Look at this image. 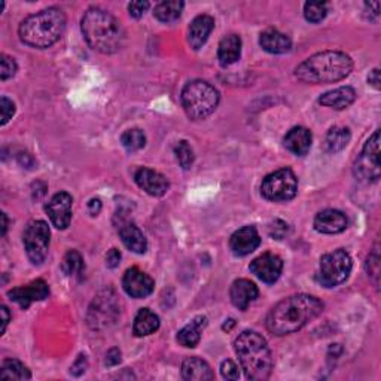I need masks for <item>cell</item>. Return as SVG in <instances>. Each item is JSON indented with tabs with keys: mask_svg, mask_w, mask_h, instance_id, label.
<instances>
[{
	"mask_svg": "<svg viewBox=\"0 0 381 381\" xmlns=\"http://www.w3.org/2000/svg\"><path fill=\"white\" fill-rule=\"evenodd\" d=\"M323 311V302L313 295L298 294L280 301L266 316V329L277 337L294 334Z\"/></svg>",
	"mask_w": 381,
	"mask_h": 381,
	"instance_id": "1",
	"label": "cell"
},
{
	"mask_svg": "<svg viewBox=\"0 0 381 381\" xmlns=\"http://www.w3.org/2000/svg\"><path fill=\"white\" fill-rule=\"evenodd\" d=\"M81 30L90 48L101 54H115L125 44L122 24L101 8H90L85 12L81 20Z\"/></svg>",
	"mask_w": 381,
	"mask_h": 381,
	"instance_id": "2",
	"label": "cell"
},
{
	"mask_svg": "<svg viewBox=\"0 0 381 381\" xmlns=\"http://www.w3.org/2000/svg\"><path fill=\"white\" fill-rule=\"evenodd\" d=\"M353 70V61L341 51H323L304 60L295 69V76L306 84H332L347 78Z\"/></svg>",
	"mask_w": 381,
	"mask_h": 381,
	"instance_id": "3",
	"label": "cell"
},
{
	"mask_svg": "<svg viewBox=\"0 0 381 381\" xmlns=\"http://www.w3.org/2000/svg\"><path fill=\"white\" fill-rule=\"evenodd\" d=\"M66 14L60 8H48L25 18L18 29L22 44L45 49L53 46L66 30Z\"/></svg>",
	"mask_w": 381,
	"mask_h": 381,
	"instance_id": "4",
	"label": "cell"
},
{
	"mask_svg": "<svg viewBox=\"0 0 381 381\" xmlns=\"http://www.w3.org/2000/svg\"><path fill=\"white\" fill-rule=\"evenodd\" d=\"M234 349L249 380L264 381L270 378L274 362L270 347L262 335L253 331L241 332L234 342Z\"/></svg>",
	"mask_w": 381,
	"mask_h": 381,
	"instance_id": "5",
	"label": "cell"
},
{
	"mask_svg": "<svg viewBox=\"0 0 381 381\" xmlns=\"http://www.w3.org/2000/svg\"><path fill=\"white\" fill-rule=\"evenodd\" d=\"M219 98V91L212 84L201 79L188 82L181 94V101L186 115L194 121H201L210 117L218 108Z\"/></svg>",
	"mask_w": 381,
	"mask_h": 381,
	"instance_id": "6",
	"label": "cell"
},
{
	"mask_svg": "<svg viewBox=\"0 0 381 381\" xmlns=\"http://www.w3.org/2000/svg\"><path fill=\"white\" fill-rule=\"evenodd\" d=\"M351 258L344 249H337L322 257L317 282L325 288H335L344 283L351 273Z\"/></svg>",
	"mask_w": 381,
	"mask_h": 381,
	"instance_id": "7",
	"label": "cell"
},
{
	"mask_svg": "<svg viewBox=\"0 0 381 381\" xmlns=\"http://www.w3.org/2000/svg\"><path fill=\"white\" fill-rule=\"evenodd\" d=\"M261 194L270 201L285 202L298 194V179L290 169H280L262 181Z\"/></svg>",
	"mask_w": 381,
	"mask_h": 381,
	"instance_id": "8",
	"label": "cell"
},
{
	"mask_svg": "<svg viewBox=\"0 0 381 381\" xmlns=\"http://www.w3.org/2000/svg\"><path fill=\"white\" fill-rule=\"evenodd\" d=\"M353 173L356 176V179L363 183L377 182L380 179V130L368 138L361 155L354 161Z\"/></svg>",
	"mask_w": 381,
	"mask_h": 381,
	"instance_id": "9",
	"label": "cell"
},
{
	"mask_svg": "<svg viewBox=\"0 0 381 381\" xmlns=\"http://www.w3.org/2000/svg\"><path fill=\"white\" fill-rule=\"evenodd\" d=\"M51 231L46 222L33 221L24 231V247L29 259L34 265H41L48 257Z\"/></svg>",
	"mask_w": 381,
	"mask_h": 381,
	"instance_id": "10",
	"label": "cell"
},
{
	"mask_svg": "<svg viewBox=\"0 0 381 381\" xmlns=\"http://www.w3.org/2000/svg\"><path fill=\"white\" fill-rule=\"evenodd\" d=\"M122 288L127 292V295L141 299L149 297L152 292H154L155 282L149 274L138 270L137 266H133V269L125 271L122 278Z\"/></svg>",
	"mask_w": 381,
	"mask_h": 381,
	"instance_id": "11",
	"label": "cell"
},
{
	"mask_svg": "<svg viewBox=\"0 0 381 381\" xmlns=\"http://www.w3.org/2000/svg\"><path fill=\"white\" fill-rule=\"evenodd\" d=\"M250 271L255 274L264 283H276L283 271V261L274 253H262L261 257L253 259L250 264Z\"/></svg>",
	"mask_w": 381,
	"mask_h": 381,
	"instance_id": "12",
	"label": "cell"
},
{
	"mask_svg": "<svg viewBox=\"0 0 381 381\" xmlns=\"http://www.w3.org/2000/svg\"><path fill=\"white\" fill-rule=\"evenodd\" d=\"M49 295V286L42 278H37V280L20 286L8 292V297L11 301L17 302L21 309H29L30 304L36 301H44Z\"/></svg>",
	"mask_w": 381,
	"mask_h": 381,
	"instance_id": "13",
	"label": "cell"
},
{
	"mask_svg": "<svg viewBox=\"0 0 381 381\" xmlns=\"http://www.w3.org/2000/svg\"><path fill=\"white\" fill-rule=\"evenodd\" d=\"M72 205L73 198L67 193L56 194L46 206V213L51 222L58 230H66L72 221Z\"/></svg>",
	"mask_w": 381,
	"mask_h": 381,
	"instance_id": "14",
	"label": "cell"
},
{
	"mask_svg": "<svg viewBox=\"0 0 381 381\" xmlns=\"http://www.w3.org/2000/svg\"><path fill=\"white\" fill-rule=\"evenodd\" d=\"M134 181L138 188L143 189L146 194L152 197H162L170 186L166 176L146 167H142L136 172Z\"/></svg>",
	"mask_w": 381,
	"mask_h": 381,
	"instance_id": "15",
	"label": "cell"
},
{
	"mask_svg": "<svg viewBox=\"0 0 381 381\" xmlns=\"http://www.w3.org/2000/svg\"><path fill=\"white\" fill-rule=\"evenodd\" d=\"M261 245V237L255 226L247 225L240 228L230 238V247L234 255L247 257L252 252H255Z\"/></svg>",
	"mask_w": 381,
	"mask_h": 381,
	"instance_id": "16",
	"label": "cell"
},
{
	"mask_svg": "<svg viewBox=\"0 0 381 381\" xmlns=\"http://www.w3.org/2000/svg\"><path fill=\"white\" fill-rule=\"evenodd\" d=\"M347 216L335 209H326L317 213L314 218V228L322 234H340L347 228Z\"/></svg>",
	"mask_w": 381,
	"mask_h": 381,
	"instance_id": "17",
	"label": "cell"
},
{
	"mask_svg": "<svg viewBox=\"0 0 381 381\" xmlns=\"http://www.w3.org/2000/svg\"><path fill=\"white\" fill-rule=\"evenodd\" d=\"M259 295V290L257 285L247 280V278H238L230 289V298L231 302L238 310H246L250 304L255 301Z\"/></svg>",
	"mask_w": 381,
	"mask_h": 381,
	"instance_id": "18",
	"label": "cell"
},
{
	"mask_svg": "<svg viewBox=\"0 0 381 381\" xmlns=\"http://www.w3.org/2000/svg\"><path fill=\"white\" fill-rule=\"evenodd\" d=\"M214 29V20L210 15H198L193 20L188 32V42L190 48L198 51L209 39Z\"/></svg>",
	"mask_w": 381,
	"mask_h": 381,
	"instance_id": "19",
	"label": "cell"
},
{
	"mask_svg": "<svg viewBox=\"0 0 381 381\" xmlns=\"http://www.w3.org/2000/svg\"><path fill=\"white\" fill-rule=\"evenodd\" d=\"M311 142L313 136L310 130L304 129V127H294V129L288 131V134L283 138L285 148L297 157L307 155L311 148Z\"/></svg>",
	"mask_w": 381,
	"mask_h": 381,
	"instance_id": "20",
	"label": "cell"
},
{
	"mask_svg": "<svg viewBox=\"0 0 381 381\" xmlns=\"http://www.w3.org/2000/svg\"><path fill=\"white\" fill-rule=\"evenodd\" d=\"M356 100V91L351 86H340L337 90L328 91L319 97V105L335 110L347 109Z\"/></svg>",
	"mask_w": 381,
	"mask_h": 381,
	"instance_id": "21",
	"label": "cell"
},
{
	"mask_svg": "<svg viewBox=\"0 0 381 381\" xmlns=\"http://www.w3.org/2000/svg\"><path fill=\"white\" fill-rule=\"evenodd\" d=\"M120 237L122 240L124 246L129 250L137 253V255H142V253L148 250V240L145 234L138 230V226H136L131 222L121 225Z\"/></svg>",
	"mask_w": 381,
	"mask_h": 381,
	"instance_id": "22",
	"label": "cell"
},
{
	"mask_svg": "<svg viewBox=\"0 0 381 381\" xmlns=\"http://www.w3.org/2000/svg\"><path fill=\"white\" fill-rule=\"evenodd\" d=\"M259 45L270 54H286L292 48V41L285 33H280L276 29H269L261 34Z\"/></svg>",
	"mask_w": 381,
	"mask_h": 381,
	"instance_id": "23",
	"label": "cell"
},
{
	"mask_svg": "<svg viewBox=\"0 0 381 381\" xmlns=\"http://www.w3.org/2000/svg\"><path fill=\"white\" fill-rule=\"evenodd\" d=\"M207 326V317L205 316H197L193 322H189L186 326H183L179 334H177V341L179 344L188 349L195 347L200 340H201V332L202 329Z\"/></svg>",
	"mask_w": 381,
	"mask_h": 381,
	"instance_id": "24",
	"label": "cell"
},
{
	"mask_svg": "<svg viewBox=\"0 0 381 381\" xmlns=\"http://www.w3.org/2000/svg\"><path fill=\"white\" fill-rule=\"evenodd\" d=\"M240 56H241L240 36H237V34L225 36L219 44V48H218V58H219L221 65L224 67L231 66L240 60Z\"/></svg>",
	"mask_w": 381,
	"mask_h": 381,
	"instance_id": "25",
	"label": "cell"
},
{
	"mask_svg": "<svg viewBox=\"0 0 381 381\" xmlns=\"http://www.w3.org/2000/svg\"><path fill=\"white\" fill-rule=\"evenodd\" d=\"M182 377L183 380H197V381H206L213 380L214 374L212 371L210 365L200 358H188L182 363Z\"/></svg>",
	"mask_w": 381,
	"mask_h": 381,
	"instance_id": "26",
	"label": "cell"
},
{
	"mask_svg": "<svg viewBox=\"0 0 381 381\" xmlns=\"http://www.w3.org/2000/svg\"><path fill=\"white\" fill-rule=\"evenodd\" d=\"M158 328L160 317L154 311H150L149 309L138 310L133 325V332L136 337H148L158 331Z\"/></svg>",
	"mask_w": 381,
	"mask_h": 381,
	"instance_id": "27",
	"label": "cell"
},
{
	"mask_svg": "<svg viewBox=\"0 0 381 381\" xmlns=\"http://www.w3.org/2000/svg\"><path fill=\"white\" fill-rule=\"evenodd\" d=\"M351 141V134L349 129H344V127H334L328 131L326 138H325V148L328 152L331 154H337V152L344 149Z\"/></svg>",
	"mask_w": 381,
	"mask_h": 381,
	"instance_id": "28",
	"label": "cell"
},
{
	"mask_svg": "<svg viewBox=\"0 0 381 381\" xmlns=\"http://www.w3.org/2000/svg\"><path fill=\"white\" fill-rule=\"evenodd\" d=\"M185 4L181 0H170V2H161L154 9V17L161 22H173L179 20Z\"/></svg>",
	"mask_w": 381,
	"mask_h": 381,
	"instance_id": "29",
	"label": "cell"
},
{
	"mask_svg": "<svg viewBox=\"0 0 381 381\" xmlns=\"http://www.w3.org/2000/svg\"><path fill=\"white\" fill-rule=\"evenodd\" d=\"M32 374L29 368L20 361L15 359H5L0 366V380H30Z\"/></svg>",
	"mask_w": 381,
	"mask_h": 381,
	"instance_id": "30",
	"label": "cell"
},
{
	"mask_svg": "<svg viewBox=\"0 0 381 381\" xmlns=\"http://www.w3.org/2000/svg\"><path fill=\"white\" fill-rule=\"evenodd\" d=\"M61 270L66 276L82 274L84 271V258L78 250H69L61 262Z\"/></svg>",
	"mask_w": 381,
	"mask_h": 381,
	"instance_id": "31",
	"label": "cell"
},
{
	"mask_svg": "<svg viewBox=\"0 0 381 381\" xmlns=\"http://www.w3.org/2000/svg\"><path fill=\"white\" fill-rule=\"evenodd\" d=\"M121 143L129 152H136L145 148L146 145V136L141 129H131L127 130L121 136Z\"/></svg>",
	"mask_w": 381,
	"mask_h": 381,
	"instance_id": "32",
	"label": "cell"
},
{
	"mask_svg": "<svg viewBox=\"0 0 381 381\" xmlns=\"http://www.w3.org/2000/svg\"><path fill=\"white\" fill-rule=\"evenodd\" d=\"M328 15V4L307 2L304 5V17L310 22H321Z\"/></svg>",
	"mask_w": 381,
	"mask_h": 381,
	"instance_id": "33",
	"label": "cell"
},
{
	"mask_svg": "<svg viewBox=\"0 0 381 381\" xmlns=\"http://www.w3.org/2000/svg\"><path fill=\"white\" fill-rule=\"evenodd\" d=\"M174 154H176V158H177V161H179L182 169L188 170L194 164V150L188 145V142L182 141V142L177 143L174 148Z\"/></svg>",
	"mask_w": 381,
	"mask_h": 381,
	"instance_id": "34",
	"label": "cell"
},
{
	"mask_svg": "<svg viewBox=\"0 0 381 381\" xmlns=\"http://www.w3.org/2000/svg\"><path fill=\"white\" fill-rule=\"evenodd\" d=\"M366 273L374 280V285L378 286V280H380V252H378V246H375L373 249V252L370 253V257H368V259H366Z\"/></svg>",
	"mask_w": 381,
	"mask_h": 381,
	"instance_id": "35",
	"label": "cell"
},
{
	"mask_svg": "<svg viewBox=\"0 0 381 381\" xmlns=\"http://www.w3.org/2000/svg\"><path fill=\"white\" fill-rule=\"evenodd\" d=\"M15 73H17L15 60L12 57H9V56H6V54L0 56V79L8 81Z\"/></svg>",
	"mask_w": 381,
	"mask_h": 381,
	"instance_id": "36",
	"label": "cell"
},
{
	"mask_svg": "<svg viewBox=\"0 0 381 381\" xmlns=\"http://www.w3.org/2000/svg\"><path fill=\"white\" fill-rule=\"evenodd\" d=\"M0 108H2V125H6L12 117L15 115V105H14V101L9 100L8 97H2L0 98Z\"/></svg>",
	"mask_w": 381,
	"mask_h": 381,
	"instance_id": "37",
	"label": "cell"
},
{
	"mask_svg": "<svg viewBox=\"0 0 381 381\" xmlns=\"http://www.w3.org/2000/svg\"><path fill=\"white\" fill-rule=\"evenodd\" d=\"M221 374L225 380H238V377H240L238 366L233 361L226 359L221 365Z\"/></svg>",
	"mask_w": 381,
	"mask_h": 381,
	"instance_id": "38",
	"label": "cell"
},
{
	"mask_svg": "<svg viewBox=\"0 0 381 381\" xmlns=\"http://www.w3.org/2000/svg\"><path fill=\"white\" fill-rule=\"evenodd\" d=\"M288 230H289V225L283 221H274V224H271L270 226V235L277 238V240H282L285 237V234H288Z\"/></svg>",
	"mask_w": 381,
	"mask_h": 381,
	"instance_id": "39",
	"label": "cell"
},
{
	"mask_svg": "<svg viewBox=\"0 0 381 381\" xmlns=\"http://www.w3.org/2000/svg\"><path fill=\"white\" fill-rule=\"evenodd\" d=\"M149 2H131L129 5V12H130V15L133 18H142L145 15V12L149 9Z\"/></svg>",
	"mask_w": 381,
	"mask_h": 381,
	"instance_id": "40",
	"label": "cell"
},
{
	"mask_svg": "<svg viewBox=\"0 0 381 381\" xmlns=\"http://www.w3.org/2000/svg\"><path fill=\"white\" fill-rule=\"evenodd\" d=\"M86 368H88L86 356H85V354H79V358L76 359V362L70 368V374L75 375V377H79L86 371Z\"/></svg>",
	"mask_w": 381,
	"mask_h": 381,
	"instance_id": "41",
	"label": "cell"
},
{
	"mask_svg": "<svg viewBox=\"0 0 381 381\" xmlns=\"http://www.w3.org/2000/svg\"><path fill=\"white\" fill-rule=\"evenodd\" d=\"M121 262V252L118 249H110L106 255V265L109 269H117Z\"/></svg>",
	"mask_w": 381,
	"mask_h": 381,
	"instance_id": "42",
	"label": "cell"
},
{
	"mask_svg": "<svg viewBox=\"0 0 381 381\" xmlns=\"http://www.w3.org/2000/svg\"><path fill=\"white\" fill-rule=\"evenodd\" d=\"M121 362V350L117 349V347H113L110 349L108 353H106V359H105V363L108 366H115Z\"/></svg>",
	"mask_w": 381,
	"mask_h": 381,
	"instance_id": "43",
	"label": "cell"
},
{
	"mask_svg": "<svg viewBox=\"0 0 381 381\" xmlns=\"http://www.w3.org/2000/svg\"><path fill=\"white\" fill-rule=\"evenodd\" d=\"M368 84L373 85L375 90H380V88H381V85H380L381 84V81H380V69H374L370 73V76H368Z\"/></svg>",
	"mask_w": 381,
	"mask_h": 381,
	"instance_id": "44",
	"label": "cell"
},
{
	"mask_svg": "<svg viewBox=\"0 0 381 381\" xmlns=\"http://www.w3.org/2000/svg\"><path fill=\"white\" fill-rule=\"evenodd\" d=\"M101 210V201L98 198H93L90 202H88V212H90L91 216H97Z\"/></svg>",
	"mask_w": 381,
	"mask_h": 381,
	"instance_id": "45",
	"label": "cell"
},
{
	"mask_svg": "<svg viewBox=\"0 0 381 381\" xmlns=\"http://www.w3.org/2000/svg\"><path fill=\"white\" fill-rule=\"evenodd\" d=\"M0 313H2V329H0V334H5L6 326H8L9 321H11V314H9L8 307H5V306L2 307V310H0Z\"/></svg>",
	"mask_w": 381,
	"mask_h": 381,
	"instance_id": "46",
	"label": "cell"
},
{
	"mask_svg": "<svg viewBox=\"0 0 381 381\" xmlns=\"http://www.w3.org/2000/svg\"><path fill=\"white\" fill-rule=\"evenodd\" d=\"M6 230H8V218L6 213H2V235L6 234Z\"/></svg>",
	"mask_w": 381,
	"mask_h": 381,
	"instance_id": "47",
	"label": "cell"
},
{
	"mask_svg": "<svg viewBox=\"0 0 381 381\" xmlns=\"http://www.w3.org/2000/svg\"><path fill=\"white\" fill-rule=\"evenodd\" d=\"M226 322H228V325L225 323V325H224L222 328H224V329H226V331H230V329H231V328H233V326L235 325V322H234L233 319H230V321H226Z\"/></svg>",
	"mask_w": 381,
	"mask_h": 381,
	"instance_id": "48",
	"label": "cell"
}]
</instances>
